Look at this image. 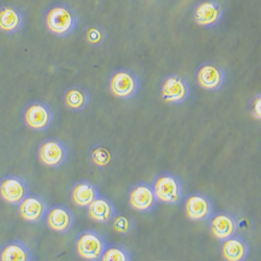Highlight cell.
<instances>
[{
	"instance_id": "6da1fadb",
	"label": "cell",
	"mask_w": 261,
	"mask_h": 261,
	"mask_svg": "<svg viewBox=\"0 0 261 261\" xmlns=\"http://www.w3.org/2000/svg\"><path fill=\"white\" fill-rule=\"evenodd\" d=\"M77 14L68 5H55L45 15V24L47 30L58 37H67L71 35L77 27Z\"/></svg>"
},
{
	"instance_id": "7a4b0ae2",
	"label": "cell",
	"mask_w": 261,
	"mask_h": 261,
	"mask_svg": "<svg viewBox=\"0 0 261 261\" xmlns=\"http://www.w3.org/2000/svg\"><path fill=\"white\" fill-rule=\"evenodd\" d=\"M107 246V242L102 234L95 230H86L76 236V252L80 257L86 260H101Z\"/></svg>"
},
{
	"instance_id": "3957f363",
	"label": "cell",
	"mask_w": 261,
	"mask_h": 261,
	"mask_svg": "<svg viewBox=\"0 0 261 261\" xmlns=\"http://www.w3.org/2000/svg\"><path fill=\"white\" fill-rule=\"evenodd\" d=\"M140 87L137 74L130 69H118L114 71L109 80V89L111 93L121 99L134 97Z\"/></svg>"
},
{
	"instance_id": "277c9868",
	"label": "cell",
	"mask_w": 261,
	"mask_h": 261,
	"mask_svg": "<svg viewBox=\"0 0 261 261\" xmlns=\"http://www.w3.org/2000/svg\"><path fill=\"white\" fill-rule=\"evenodd\" d=\"M158 201L167 205H177L183 199V185L179 177L171 173H162L153 184Z\"/></svg>"
},
{
	"instance_id": "5b68a950",
	"label": "cell",
	"mask_w": 261,
	"mask_h": 261,
	"mask_svg": "<svg viewBox=\"0 0 261 261\" xmlns=\"http://www.w3.org/2000/svg\"><path fill=\"white\" fill-rule=\"evenodd\" d=\"M25 124L36 132H45L54 122L53 108L41 100H35L27 106L23 112Z\"/></svg>"
},
{
	"instance_id": "8992f818",
	"label": "cell",
	"mask_w": 261,
	"mask_h": 261,
	"mask_svg": "<svg viewBox=\"0 0 261 261\" xmlns=\"http://www.w3.org/2000/svg\"><path fill=\"white\" fill-rule=\"evenodd\" d=\"M30 194V187L27 180L18 175H8L0 180V197L12 205L19 206Z\"/></svg>"
},
{
	"instance_id": "52a82bcc",
	"label": "cell",
	"mask_w": 261,
	"mask_h": 261,
	"mask_svg": "<svg viewBox=\"0 0 261 261\" xmlns=\"http://www.w3.org/2000/svg\"><path fill=\"white\" fill-rule=\"evenodd\" d=\"M69 149L59 138H49L39 146V159L48 167H60L68 160Z\"/></svg>"
},
{
	"instance_id": "ba28073f",
	"label": "cell",
	"mask_w": 261,
	"mask_h": 261,
	"mask_svg": "<svg viewBox=\"0 0 261 261\" xmlns=\"http://www.w3.org/2000/svg\"><path fill=\"white\" fill-rule=\"evenodd\" d=\"M190 95V86L188 81L179 74L166 76L161 85L162 99L170 105L182 103Z\"/></svg>"
},
{
	"instance_id": "9c48e42d",
	"label": "cell",
	"mask_w": 261,
	"mask_h": 261,
	"mask_svg": "<svg viewBox=\"0 0 261 261\" xmlns=\"http://www.w3.org/2000/svg\"><path fill=\"white\" fill-rule=\"evenodd\" d=\"M128 203L134 210L142 213L153 210L158 203L153 185L145 182L134 185L128 193Z\"/></svg>"
},
{
	"instance_id": "30bf717a",
	"label": "cell",
	"mask_w": 261,
	"mask_h": 261,
	"mask_svg": "<svg viewBox=\"0 0 261 261\" xmlns=\"http://www.w3.org/2000/svg\"><path fill=\"white\" fill-rule=\"evenodd\" d=\"M224 16V10L216 0H205L193 10V20L198 25L211 29L219 24Z\"/></svg>"
},
{
	"instance_id": "8fae6325",
	"label": "cell",
	"mask_w": 261,
	"mask_h": 261,
	"mask_svg": "<svg viewBox=\"0 0 261 261\" xmlns=\"http://www.w3.org/2000/svg\"><path fill=\"white\" fill-rule=\"evenodd\" d=\"M226 71L214 62H207L199 67L197 80L202 88L209 91L220 90L226 82Z\"/></svg>"
},
{
	"instance_id": "7c38bea8",
	"label": "cell",
	"mask_w": 261,
	"mask_h": 261,
	"mask_svg": "<svg viewBox=\"0 0 261 261\" xmlns=\"http://www.w3.org/2000/svg\"><path fill=\"white\" fill-rule=\"evenodd\" d=\"M185 213L190 221L201 222L213 214V203L203 193H191L185 201Z\"/></svg>"
},
{
	"instance_id": "4fadbf2b",
	"label": "cell",
	"mask_w": 261,
	"mask_h": 261,
	"mask_svg": "<svg viewBox=\"0 0 261 261\" xmlns=\"http://www.w3.org/2000/svg\"><path fill=\"white\" fill-rule=\"evenodd\" d=\"M19 212L24 221L37 224L46 217L48 205L42 195L29 194L27 199L19 205Z\"/></svg>"
},
{
	"instance_id": "5bb4252c",
	"label": "cell",
	"mask_w": 261,
	"mask_h": 261,
	"mask_svg": "<svg viewBox=\"0 0 261 261\" xmlns=\"http://www.w3.org/2000/svg\"><path fill=\"white\" fill-rule=\"evenodd\" d=\"M209 229L211 234L221 242L236 235L238 223L235 216L229 212H219L212 214L209 220Z\"/></svg>"
},
{
	"instance_id": "9a60e30c",
	"label": "cell",
	"mask_w": 261,
	"mask_h": 261,
	"mask_svg": "<svg viewBox=\"0 0 261 261\" xmlns=\"http://www.w3.org/2000/svg\"><path fill=\"white\" fill-rule=\"evenodd\" d=\"M74 221L75 217L72 210L65 205L51 207L46 215L47 226L58 233L68 232L73 227Z\"/></svg>"
},
{
	"instance_id": "2e32d148",
	"label": "cell",
	"mask_w": 261,
	"mask_h": 261,
	"mask_svg": "<svg viewBox=\"0 0 261 261\" xmlns=\"http://www.w3.org/2000/svg\"><path fill=\"white\" fill-rule=\"evenodd\" d=\"M24 24V15L15 6L0 8V31L13 35L18 33Z\"/></svg>"
},
{
	"instance_id": "e0dca14e",
	"label": "cell",
	"mask_w": 261,
	"mask_h": 261,
	"mask_svg": "<svg viewBox=\"0 0 261 261\" xmlns=\"http://www.w3.org/2000/svg\"><path fill=\"white\" fill-rule=\"evenodd\" d=\"M35 257L30 247L21 241L6 243L0 248L2 261H32Z\"/></svg>"
},
{
	"instance_id": "ac0fdd59",
	"label": "cell",
	"mask_w": 261,
	"mask_h": 261,
	"mask_svg": "<svg viewBox=\"0 0 261 261\" xmlns=\"http://www.w3.org/2000/svg\"><path fill=\"white\" fill-rule=\"evenodd\" d=\"M88 214L96 223L107 224L114 220L116 209L111 200L99 195L88 207Z\"/></svg>"
},
{
	"instance_id": "d6986e66",
	"label": "cell",
	"mask_w": 261,
	"mask_h": 261,
	"mask_svg": "<svg viewBox=\"0 0 261 261\" xmlns=\"http://www.w3.org/2000/svg\"><path fill=\"white\" fill-rule=\"evenodd\" d=\"M72 201L82 208H88L91 203L99 197L97 187L88 180H83L74 184L72 188Z\"/></svg>"
},
{
	"instance_id": "ffe728a7",
	"label": "cell",
	"mask_w": 261,
	"mask_h": 261,
	"mask_svg": "<svg viewBox=\"0 0 261 261\" xmlns=\"http://www.w3.org/2000/svg\"><path fill=\"white\" fill-rule=\"evenodd\" d=\"M222 251L226 260L243 261L248 257L249 245L244 238L234 235L223 242Z\"/></svg>"
},
{
	"instance_id": "44dd1931",
	"label": "cell",
	"mask_w": 261,
	"mask_h": 261,
	"mask_svg": "<svg viewBox=\"0 0 261 261\" xmlns=\"http://www.w3.org/2000/svg\"><path fill=\"white\" fill-rule=\"evenodd\" d=\"M90 101V94L82 86H72L65 93V105L70 110L83 111Z\"/></svg>"
},
{
	"instance_id": "7402d4cb",
	"label": "cell",
	"mask_w": 261,
	"mask_h": 261,
	"mask_svg": "<svg viewBox=\"0 0 261 261\" xmlns=\"http://www.w3.org/2000/svg\"><path fill=\"white\" fill-rule=\"evenodd\" d=\"M132 260L129 251L122 245L107 246L101 261H129Z\"/></svg>"
},
{
	"instance_id": "603a6c76",
	"label": "cell",
	"mask_w": 261,
	"mask_h": 261,
	"mask_svg": "<svg viewBox=\"0 0 261 261\" xmlns=\"http://www.w3.org/2000/svg\"><path fill=\"white\" fill-rule=\"evenodd\" d=\"M86 41L92 46H100L107 39V33L100 25H91L86 31Z\"/></svg>"
},
{
	"instance_id": "cb8c5ba5",
	"label": "cell",
	"mask_w": 261,
	"mask_h": 261,
	"mask_svg": "<svg viewBox=\"0 0 261 261\" xmlns=\"http://www.w3.org/2000/svg\"><path fill=\"white\" fill-rule=\"evenodd\" d=\"M111 153L108 148L96 145L91 149V160L92 162L99 167H105L110 164L111 162Z\"/></svg>"
},
{
	"instance_id": "d4e9b609",
	"label": "cell",
	"mask_w": 261,
	"mask_h": 261,
	"mask_svg": "<svg viewBox=\"0 0 261 261\" xmlns=\"http://www.w3.org/2000/svg\"><path fill=\"white\" fill-rule=\"evenodd\" d=\"M113 229L121 234H127L134 229V221L126 215H118L114 217Z\"/></svg>"
},
{
	"instance_id": "484cf974",
	"label": "cell",
	"mask_w": 261,
	"mask_h": 261,
	"mask_svg": "<svg viewBox=\"0 0 261 261\" xmlns=\"http://www.w3.org/2000/svg\"><path fill=\"white\" fill-rule=\"evenodd\" d=\"M252 114L256 119L261 120V94L257 95L253 100Z\"/></svg>"
}]
</instances>
